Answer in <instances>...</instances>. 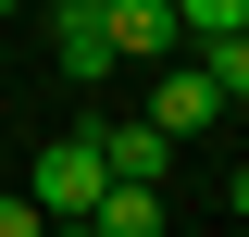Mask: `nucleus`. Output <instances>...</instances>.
Returning <instances> with one entry per match:
<instances>
[{
  "label": "nucleus",
  "mask_w": 249,
  "mask_h": 237,
  "mask_svg": "<svg viewBox=\"0 0 249 237\" xmlns=\"http://www.w3.org/2000/svg\"><path fill=\"white\" fill-rule=\"evenodd\" d=\"M25 200H37V225H100V200H112L100 138H50V150L25 162Z\"/></svg>",
  "instance_id": "obj_1"
},
{
  "label": "nucleus",
  "mask_w": 249,
  "mask_h": 237,
  "mask_svg": "<svg viewBox=\"0 0 249 237\" xmlns=\"http://www.w3.org/2000/svg\"><path fill=\"white\" fill-rule=\"evenodd\" d=\"M100 38H112V62H175V0H100Z\"/></svg>",
  "instance_id": "obj_2"
},
{
  "label": "nucleus",
  "mask_w": 249,
  "mask_h": 237,
  "mask_svg": "<svg viewBox=\"0 0 249 237\" xmlns=\"http://www.w3.org/2000/svg\"><path fill=\"white\" fill-rule=\"evenodd\" d=\"M50 62H62V88H100V75H112V38H100V0H62V13H50Z\"/></svg>",
  "instance_id": "obj_3"
},
{
  "label": "nucleus",
  "mask_w": 249,
  "mask_h": 237,
  "mask_svg": "<svg viewBox=\"0 0 249 237\" xmlns=\"http://www.w3.org/2000/svg\"><path fill=\"white\" fill-rule=\"evenodd\" d=\"M150 125H162V138H199V125H224V88L199 75V62H162V88H150Z\"/></svg>",
  "instance_id": "obj_4"
},
{
  "label": "nucleus",
  "mask_w": 249,
  "mask_h": 237,
  "mask_svg": "<svg viewBox=\"0 0 249 237\" xmlns=\"http://www.w3.org/2000/svg\"><path fill=\"white\" fill-rule=\"evenodd\" d=\"M100 162H112V187H162V162H175V138H162L150 113H124V125H100Z\"/></svg>",
  "instance_id": "obj_5"
},
{
  "label": "nucleus",
  "mask_w": 249,
  "mask_h": 237,
  "mask_svg": "<svg viewBox=\"0 0 249 237\" xmlns=\"http://www.w3.org/2000/svg\"><path fill=\"white\" fill-rule=\"evenodd\" d=\"M88 237H162V187H112Z\"/></svg>",
  "instance_id": "obj_6"
},
{
  "label": "nucleus",
  "mask_w": 249,
  "mask_h": 237,
  "mask_svg": "<svg viewBox=\"0 0 249 237\" xmlns=\"http://www.w3.org/2000/svg\"><path fill=\"white\" fill-rule=\"evenodd\" d=\"M0 237H50V225H37V200H25V187H0Z\"/></svg>",
  "instance_id": "obj_7"
},
{
  "label": "nucleus",
  "mask_w": 249,
  "mask_h": 237,
  "mask_svg": "<svg viewBox=\"0 0 249 237\" xmlns=\"http://www.w3.org/2000/svg\"><path fill=\"white\" fill-rule=\"evenodd\" d=\"M224 200H237V212H249V162H237V175H224Z\"/></svg>",
  "instance_id": "obj_8"
},
{
  "label": "nucleus",
  "mask_w": 249,
  "mask_h": 237,
  "mask_svg": "<svg viewBox=\"0 0 249 237\" xmlns=\"http://www.w3.org/2000/svg\"><path fill=\"white\" fill-rule=\"evenodd\" d=\"M50 237H88V225H50Z\"/></svg>",
  "instance_id": "obj_9"
},
{
  "label": "nucleus",
  "mask_w": 249,
  "mask_h": 237,
  "mask_svg": "<svg viewBox=\"0 0 249 237\" xmlns=\"http://www.w3.org/2000/svg\"><path fill=\"white\" fill-rule=\"evenodd\" d=\"M237 113H249V100H237Z\"/></svg>",
  "instance_id": "obj_10"
}]
</instances>
